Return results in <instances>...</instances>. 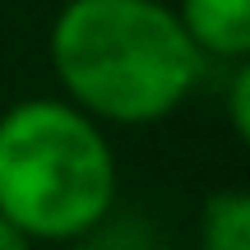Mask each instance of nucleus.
<instances>
[{
  "label": "nucleus",
  "instance_id": "1",
  "mask_svg": "<svg viewBox=\"0 0 250 250\" xmlns=\"http://www.w3.org/2000/svg\"><path fill=\"white\" fill-rule=\"evenodd\" d=\"M51 70L93 121L153 125L195 93L204 56L162 0H65Z\"/></svg>",
  "mask_w": 250,
  "mask_h": 250
},
{
  "label": "nucleus",
  "instance_id": "2",
  "mask_svg": "<svg viewBox=\"0 0 250 250\" xmlns=\"http://www.w3.org/2000/svg\"><path fill=\"white\" fill-rule=\"evenodd\" d=\"M116 199L102 125L61 98H28L0 116V213L28 241H79Z\"/></svg>",
  "mask_w": 250,
  "mask_h": 250
},
{
  "label": "nucleus",
  "instance_id": "3",
  "mask_svg": "<svg viewBox=\"0 0 250 250\" xmlns=\"http://www.w3.org/2000/svg\"><path fill=\"white\" fill-rule=\"evenodd\" d=\"M176 19L199 56L246 61L250 56V0H176Z\"/></svg>",
  "mask_w": 250,
  "mask_h": 250
},
{
  "label": "nucleus",
  "instance_id": "4",
  "mask_svg": "<svg viewBox=\"0 0 250 250\" xmlns=\"http://www.w3.org/2000/svg\"><path fill=\"white\" fill-rule=\"evenodd\" d=\"M199 250H250V186L218 190L199 213Z\"/></svg>",
  "mask_w": 250,
  "mask_h": 250
},
{
  "label": "nucleus",
  "instance_id": "5",
  "mask_svg": "<svg viewBox=\"0 0 250 250\" xmlns=\"http://www.w3.org/2000/svg\"><path fill=\"white\" fill-rule=\"evenodd\" d=\"M227 121H232V134L250 148V56L236 61V74L227 83Z\"/></svg>",
  "mask_w": 250,
  "mask_h": 250
},
{
  "label": "nucleus",
  "instance_id": "6",
  "mask_svg": "<svg viewBox=\"0 0 250 250\" xmlns=\"http://www.w3.org/2000/svg\"><path fill=\"white\" fill-rule=\"evenodd\" d=\"M0 250H33V241H28V236L19 232L5 213H0Z\"/></svg>",
  "mask_w": 250,
  "mask_h": 250
}]
</instances>
